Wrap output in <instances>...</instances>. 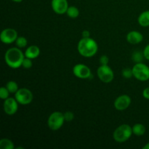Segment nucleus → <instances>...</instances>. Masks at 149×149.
I'll return each mask as SVG.
<instances>
[{"mask_svg": "<svg viewBox=\"0 0 149 149\" xmlns=\"http://www.w3.org/2000/svg\"><path fill=\"white\" fill-rule=\"evenodd\" d=\"M78 52L84 58H92L96 55L98 50V45L95 39L91 37L83 38L77 45Z\"/></svg>", "mask_w": 149, "mask_h": 149, "instance_id": "nucleus-1", "label": "nucleus"}, {"mask_svg": "<svg viewBox=\"0 0 149 149\" xmlns=\"http://www.w3.org/2000/svg\"><path fill=\"white\" fill-rule=\"evenodd\" d=\"M25 54H23L17 47L10 48L4 54V61L6 64L13 69H16L22 66Z\"/></svg>", "mask_w": 149, "mask_h": 149, "instance_id": "nucleus-2", "label": "nucleus"}, {"mask_svg": "<svg viewBox=\"0 0 149 149\" xmlns=\"http://www.w3.org/2000/svg\"><path fill=\"white\" fill-rule=\"evenodd\" d=\"M132 134V127L127 124H123L115 130L113 133V138L116 142L124 143L128 141Z\"/></svg>", "mask_w": 149, "mask_h": 149, "instance_id": "nucleus-3", "label": "nucleus"}, {"mask_svg": "<svg viewBox=\"0 0 149 149\" xmlns=\"http://www.w3.org/2000/svg\"><path fill=\"white\" fill-rule=\"evenodd\" d=\"M65 122L64 113L61 111H55L49 115L47 125L51 130L56 131L62 127Z\"/></svg>", "mask_w": 149, "mask_h": 149, "instance_id": "nucleus-4", "label": "nucleus"}, {"mask_svg": "<svg viewBox=\"0 0 149 149\" xmlns=\"http://www.w3.org/2000/svg\"><path fill=\"white\" fill-rule=\"evenodd\" d=\"M133 77L141 81H146L149 80V66L143 63H135L132 67Z\"/></svg>", "mask_w": 149, "mask_h": 149, "instance_id": "nucleus-5", "label": "nucleus"}, {"mask_svg": "<svg viewBox=\"0 0 149 149\" xmlns=\"http://www.w3.org/2000/svg\"><path fill=\"white\" fill-rule=\"evenodd\" d=\"M15 98L19 104L26 106L30 104L33 100V93L27 88H20L15 94Z\"/></svg>", "mask_w": 149, "mask_h": 149, "instance_id": "nucleus-6", "label": "nucleus"}, {"mask_svg": "<svg viewBox=\"0 0 149 149\" xmlns=\"http://www.w3.org/2000/svg\"><path fill=\"white\" fill-rule=\"evenodd\" d=\"M97 75L99 79L104 83H110L114 78V74L109 65H100L97 70Z\"/></svg>", "mask_w": 149, "mask_h": 149, "instance_id": "nucleus-7", "label": "nucleus"}, {"mask_svg": "<svg viewBox=\"0 0 149 149\" xmlns=\"http://www.w3.org/2000/svg\"><path fill=\"white\" fill-rule=\"evenodd\" d=\"M73 74L76 77L81 79H90L93 77L90 68L87 65L81 63H78L74 65L73 68Z\"/></svg>", "mask_w": 149, "mask_h": 149, "instance_id": "nucleus-8", "label": "nucleus"}, {"mask_svg": "<svg viewBox=\"0 0 149 149\" xmlns=\"http://www.w3.org/2000/svg\"><path fill=\"white\" fill-rule=\"evenodd\" d=\"M17 37H18V35H17V31L11 28L4 29L0 34V40L2 43L6 44V45H10L13 42H15Z\"/></svg>", "mask_w": 149, "mask_h": 149, "instance_id": "nucleus-9", "label": "nucleus"}, {"mask_svg": "<svg viewBox=\"0 0 149 149\" xmlns=\"http://www.w3.org/2000/svg\"><path fill=\"white\" fill-rule=\"evenodd\" d=\"M18 102L16 100V99L13 97H8L6 100H4L3 103V109L6 114L9 116H13L15 114L16 112L18 109Z\"/></svg>", "mask_w": 149, "mask_h": 149, "instance_id": "nucleus-10", "label": "nucleus"}, {"mask_svg": "<svg viewBox=\"0 0 149 149\" xmlns=\"http://www.w3.org/2000/svg\"><path fill=\"white\" fill-rule=\"evenodd\" d=\"M131 100L130 97L127 95H122L116 98L113 103V106L117 111H125L130 106Z\"/></svg>", "mask_w": 149, "mask_h": 149, "instance_id": "nucleus-11", "label": "nucleus"}, {"mask_svg": "<svg viewBox=\"0 0 149 149\" xmlns=\"http://www.w3.org/2000/svg\"><path fill=\"white\" fill-rule=\"evenodd\" d=\"M51 7L56 14L63 15L64 13H66L69 6L67 0H52Z\"/></svg>", "mask_w": 149, "mask_h": 149, "instance_id": "nucleus-12", "label": "nucleus"}, {"mask_svg": "<svg viewBox=\"0 0 149 149\" xmlns=\"http://www.w3.org/2000/svg\"><path fill=\"white\" fill-rule=\"evenodd\" d=\"M127 41L131 45H138L143 40V35L138 31H132L127 34Z\"/></svg>", "mask_w": 149, "mask_h": 149, "instance_id": "nucleus-13", "label": "nucleus"}, {"mask_svg": "<svg viewBox=\"0 0 149 149\" xmlns=\"http://www.w3.org/2000/svg\"><path fill=\"white\" fill-rule=\"evenodd\" d=\"M40 49L36 45H31L25 51V57L29 58L30 59H35L37 58L40 55Z\"/></svg>", "mask_w": 149, "mask_h": 149, "instance_id": "nucleus-14", "label": "nucleus"}, {"mask_svg": "<svg viewBox=\"0 0 149 149\" xmlns=\"http://www.w3.org/2000/svg\"><path fill=\"white\" fill-rule=\"evenodd\" d=\"M138 22L142 27L149 26V10H146L140 14L138 17Z\"/></svg>", "mask_w": 149, "mask_h": 149, "instance_id": "nucleus-15", "label": "nucleus"}, {"mask_svg": "<svg viewBox=\"0 0 149 149\" xmlns=\"http://www.w3.org/2000/svg\"><path fill=\"white\" fill-rule=\"evenodd\" d=\"M132 132L136 136H142L146 133V127L143 124L137 123L132 127Z\"/></svg>", "mask_w": 149, "mask_h": 149, "instance_id": "nucleus-16", "label": "nucleus"}, {"mask_svg": "<svg viewBox=\"0 0 149 149\" xmlns=\"http://www.w3.org/2000/svg\"><path fill=\"white\" fill-rule=\"evenodd\" d=\"M0 148L1 149H14V143L7 138H2L0 140Z\"/></svg>", "mask_w": 149, "mask_h": 149, "instance_id": "nucleus-17", "label": "nucleus"}, {"mask_svg": "<svg viewBox=\"0 0 149 149\" xmlns=\"http://www.w3.org/2000/svg\"><path fill=\"white\" fill-rule=\"evenodd\" d=\"M79 10L75 6H70L66 11L67 15L73 19L78 17L79 15Z\"/></svg>", "mask_w": 149, "mask_h": 149, "instance_id": "nucleus-18", "label": "nucleus"}, {"mask_svg": "<svg viewBox=\"0 0 149 149\" xmlns=\"http://www.w3.org/2000/svg\"><path fill=\"white\" fill-rule=\"evenodd\" d=\"M144 58H145V57H144L143 52V51H135L132 54V60L135 63H142Z\"/></svg>", "mask_w": 149, "mask_h": 149, "instance_id": "nucleus-19", "label": "nucleus"}, {"mask_svg": "<svg viewBox=\"0 0 149 149\" xmlns=\"http://www.w3.org/2000/svg\"><path fill=\"white\" fill-rule=\"evenodd\" d=\"M6 87L9 90V92L12 93V94H15L16 92L19 90L18 84L15 81H9L6 84Z\"/></svg>", "mask_w": 149, "mask_h": 149, "instance_id": "nucleus-20", "label": "nucleus"}, {"mask_svg": "<svg viewBox=\"0 0 149 149\" xmlns=\"http://www.w3.org/2000/svg\"><path fill=\"white\" fill-rule=\"evenodd\" d=\"M28 40L24 36H18L15 41V45L18 48H24L27 46Z\"/></svg>", "mask_w": 149, "mask_h": 149, "instance_id": "nucleus-21", "label": "nucleus"}, {"mask_svg": "<svg viewBox=\"0 0 149 149\" xmlns=\"http://www.w3.org/2000/svg\"><path fill=\"white\" fill-rule=\"evenodd\" d=\"M122 75L124 78L125 79H131L133 77V71H132V68H125L122 70Z\"/></svg>", "mask_w": 149, "mask_h": 149, "instance_id": "nucleus-22", "label": "nucleus"}, {"mask_svg": "<svg viewBox=\"0 0 149 149\" xmlns=\"http://www.w3.org/2000/svg\"><path fill=\"white\" fill-rule=\"evenodd\" d=\"M10 94V93L9 92V90H7V88L6 87H1L0 88V98L1 100H4L7 98H8Z\"/></svg>", "mask_w": 149, "mask_h": 149, "instance_id": "nucleus-23", "label": "nucleus"}, {"mask_svg": "<svg viewBox=\"0 0 149 149\" xmlns=\"http://www.w3.org/2000/svg\"><path fill=\"white\" fill-rule=\"evenodd\" d=\"M32 65H33L32 59L25 57L24 60L23 61V63H22V66L24 68H26V69H29V68H31Z\"/></svg>", "mask_w": 149, "mask_h": 149, "instance_id": "nucleus-24", "label": "nucleus"}, {"mask_svg": "<svg viewBox=\"0 0 149 149\" xmlns=\"http://www.w3.org/2000/svg\"><path fill=\"white\" fill-rule=\"evenodd\" d=\"M64 117H65V122H71L74 119V113L72 111H66L64 113Z\"/></svg>", "mask_w": 149, "mask_h": 149, "instance_id": "nucleus-25", "label": "nucleus"}, {"mask_svg": "<svg viewBox=\"0 0 149 149\" xmlns=\"http://www.w3.org/2000/svg\"><path fill=\"white\" fill-rule=\"evenodd\" d=\"M109 63V58L107 55H101L100 58V65H108Z\"/></svg>", "mask_w": 149, "mask_h": 149, "instance_id": "nucleus-26", "label": "nucleus"}, {"mask_svg": "<svg viewBox=\"0 0 149 149\" xmlns=\"http://www.w3.org/2000/svg\"><path fill=\"white\" fill-rule=\"evenodd\" d=\"M143 55L146 59L149 61V44L145 47V48H144V49L143 50Z\"/></svg>", "mask_w": 149, "mask_h": 149, "instance_id": "nucleus-27", "label": "nucleus"}, {"mask_svg": "<svg viewBox=\"0 0 149 149\" xmlns=\"http://www.w3.org/2000/svg\"><path fill=\"white\" fill-rule=\"evenodd\" d=\"M143 97L145 99L149 100V87H146L143 90Z\"/></svg>", "mask_w": 149, "mask_h": 149, "instance_id": "nucleus-28", "label": "nucleus"}, {"mask_svg": "<svg viewBox=\"0 0 149 149\" xmlns=\"http://www.w3.org/2000/svg\"><path fill=\"white\" fill-rule=\"evenodd\" d=\"M83 38H88L90 37V32L88 30H84L81 33Z\"/></svg>", "mask_w": 149, "mask_h": 149, "instance_id": "nucleus-29", "label": "nucleus"}, {"mask_svg": "<svg viewBox=\"0 0 149 149\" xmlns=\"http://www.w3.org/2000/svg\"><path fill=\"white\" fill-rule=\"evenodd\" d=\"M143 149H149V142L147 143L143 147Z\"/></svg>", "mask_w": 149, "mask_h": 149, "instance_id": "nucleus-30", "label": "nucleus"}, {"mask_svg": "<svg viewBox=\"0 0 149 149\" xmlns=\"http://www.w3.org/2000/svg\"><path fill=\"white\" fill-rule=\"evenodd\" d=\"M12 1H14V2H17V3H19V2H21V1H23V0H12Z\"/></svg>", "mask_w": 149, "mask_h": 149, "instance_id": "nucleus-31", "label": "nucleus"}]
</instances>
